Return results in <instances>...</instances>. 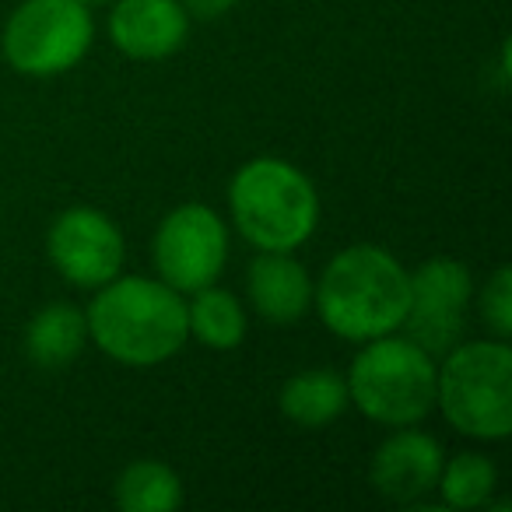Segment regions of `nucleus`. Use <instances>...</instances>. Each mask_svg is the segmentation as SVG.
<instances>
[{
	"label": "nucleus",
	"instance_id": "423d86ee",
	"mask_svg": "<svg viewBox=\"0 0 512 512\" xmlns=\"http://www.w3.org/2000/svg\"><path fill=\"white\" fill-rule=\"evenodd\" d=\"M92 39V8L81 0H22L4 25L0 50L25 78H57L88 57Z\"/></svg>",
	"mask_w": 512,
	"mask_h": 512
},
{
	"label": "nucleus",
	"instance_id": "a211bd4d",
	"mask_svg": "<svg viewBox=\"0 0 512 512\" xmlns=\"http://www.w3.org/2000/svg\"><path fill=\"white\" fill-rule=\"evenodd\" d=\"M477 309H481V320L488 323L491 334L509 341V334H512V271L509 267H498V271L491 274Z\"/></svg>",
	"mask_w": 512,
	"mask_h": 512
},
{
	"label": "nucleus",
	"instance_id": "4468645a",
	"mask_svg": "<svg viewBox=\"0 0 512 512\" xmlns=\"http://www.w3.org/2000/svg\"><path fill=\"white\" fill-rule=\"evenodd\" d=\"M348 383L334 369H306L292 376L278 393V407L285 421L299 428H327L348 407Z\"/></svg>",
	"mask_w": 512,
	"mask_h": 512
},
{
	"label": "nucleus",
	"instance_id": "9d476101",
	"mask_svg": "<svg viewBox=\"0 0 512 512\" xmlns=\"http://www.w3.org/2000/svg\"><path fill=\"white\" fill-rule=\"evenodd\" d=\"M442 446L432 435L418 432V428H397L390 439L379 442L369 463V481L386 502L411 505L421 495L435 488L442 470Z\"/></svg>",
	"mask_w": 512,
	"mask_h": 512
},
{
	"label": "nucleus",
	"instance_id": "ddd939ff",
	"mask_svg": "<svg viewBox=\"0 0 512 512\" xmlns=\"http://www.w3.org/2000/svg\"><path fill=\"white\" fill-rule=\"evenodd\" d=\"M88 344V320L71 302H50L25 327V355L39 369H67Z\"/></svg>",
	"mask_w": 512,
	"mask_h": 512
},
{
	"label": "nucleus",
	"instance_id": "9b49d317",
	"mask_svg": "<svg viewBox=\"0 0 512 512\" xmlns=\"http://www.w3.org/2000/svg\"><path fill=\"white\" fill-rule=\"evenodd\" d=\"M186 36L183 0H116L109 11V39L130 60H165L183 50Z\"/></svg>",
	"mask_w": 512,
	"mask_h": 512
},
{
	"label": "nucleus",
	"instance_id": "1a4fd4ad",
	"mask_svg": "<svg viewBox=\"0 0 512 512\" xmlns=\"http://www.w3.org/2000/svg\"><path fill=\"white\" fill-rule=\"evenodd\" d=\"M46 253L64 281L78 288H102L123 271L127 242L109 214L95 207H71L53 218Z\"/></svg>",
	"mask_w": 512,
	"mask_h": 512
},
{
	"label": "nucleus",
	"instance_id": "f257e3e1",
	"mask_svg": "<svg viewBox=\"0 0 512 512\" xmlns=\"http://www.w3.org/2000/svg\"><path fill=\"white\" fill-rule=\"evenodd\" d=\"M411 302V271L372 242L348 246L323 267L313 285V306L323 327L351 344L376 341L404 327Z\"/></svg>",
	"mask_w": 512,
	"mask_h": 512
},
{
	"label": "nucleus",
	"instance_id": "20e7f679",
	"mask_svg": "<svg viewBox=\"0 0 512 512\" xmlns=\"http://www.w3.org/2000/svg\"><path fill=\"white\" fill-rule=\"evenodd\" d=\"M435 407L456 432L502 442L512 432V348L495 341L453 344L435 372Z\"/></svg>",
	"mask_w": 512,
	"mask_h": 512
},
{
	"label": "nucleus",
	"instance_id": "6e6552de",
	"mask_svg": "<svg viewBox=\"0 0 512 512\" xmlns=\"http://www.w3.org/2000/svg\"><path fill=\"white\" fill-rule=\"evenodd\" d=\"M470 299L474 278L467 267L453 256H432L411 271V302L400 330H407V337L432 358H442L453 344H460Z\"/></svg>",
	"mask_w": 512,
	"mask_h": 512
},
{
	"label": "nucleus",
	"instance_id": "aec40b11",
	"mask_svg": "<svg viewBox=\"0 0 512 512\" xmlns=\"http://www.w3.org/2000/svg\"><path fill=\"white\" fill-rule=\"evenodd\" d=\"M81 4H88V8H92V4H109V0H81Z\"/></svg>",
	"mask_w": 512,
	"mask_h": 512
},
{
	"label": "nucleus",
	"instance_id": "2eb2a0df",
	"mask_svg": "<svg viewBox=\"0 0 512 512\" xmlns=\"http://www.w3.org/2000/svg\"><path fill=\"white\" fill-rule=\"evenodd\" d=\"M186 330L204 348L235 351L246 341V309L225 288H197V292H190V302H186Z\"/></svg>",
	"mask_w": 512,
	"mask_h": 512
},
{
	"label": "nucleus",
	"instance_id": "f8f14e48",
	"mask_svg": "<svg viewBox=\"0 0 512 512\" xmlns=\"http://www.w3.org/2000/svg\"><path fill=\"white\" fill-rule=\"evenodd\" d=\"M246 295L260 320L292 327L313 309V278L292 253L260 249L246 267Z\"/></svg>",
	"mask_w": 512,
	"mask_h": 512
},
{
	"label": "nucleus",
	"instance_id": "dca6fc26",
	"mask_svg": "<svg viewBox=\"0 0 512 512\" xmlns=\"http://www.w3.org/2000/svg\"><path fill=\"white\" fill-rule=\"evenodd\" d=\"M113 498L123 512H172L183 505V481L169 463L134 460L116 477Z\"/></svg>",
	"mask_w": 512,
	"mask_h": 512
},
{
	"label": "nucleus",
	"instance_id": "f03ea898",
	"mask_svg": "<svg viewBox=\"0 0 512 512\" xmlns=\"http://www.w3.org/2000/svg\"><path fill=\"white\" fill-rule=\"evenodd\" d=\"M88 337L106 358L130 369H151L179 355L190 337L186 330V299L165 281L116 274L95 288L85 309Z\"/></svg>",
	"mask_w": 512,
	"mask_h": 512
},
{
	"label": "nucleus",
	"instance_id": "7ed1b4c3",
	"mask_svg": "<svg viewBox=\"0 0 512 512\" xmlns=\"http://www.w3.org/2000/svg\"><path fill=\"white\" fill-rule=\"evenodd\" d=\"M235 232L256 249L292 253L320 225L313 179L285 158H253L228 183Z\"/></svg>",
	"mask_w": 512,
	"mask_h": 512
},
{
	"label": "nucleus",
	"instance_id": "6ab92c4d",
	"mask_svg": "<svg viewBox=\"0 0 512 512\" xmlns=\"http://www.w3.org/2000/svg\"><path fill=\"white\" fill-rule=\"evenodd\" d=\"M239 0H183V8L190 18H221L235 8Z\"/></svg>",
	"mask_w": 512,
	"mask_h": 512
},
{
	"label": "nucleus",
	"instance_id": "0eeeda50",
	"mask_svg": "<svg viewBox=\"0 0 512 512\" xmlns=\"http://www.w3.org/2000/svg\"><path fill=\"white\" fill-rule=\"evenodd\" d=\"M151 256L158 281L176 288L179 295L218 285L228 260V228L214 207L183 204L158 221Z\"/></svg>",
	"mask_w": 512,
	"mask_h": 512
},
{
	"label": "nucleus",
	"instance_id": "f3484780",
	"mask_svg": "<svg viewBox=\"0 0 512 512\" xmlns=\"http://www.w3.org/2000/svg\"><path fill=\"white\" fill-rule=\"evenodd\" d=\"M498 488V470L481 453H456L453 460H442L435 491L449 509H481L491 502Z\"/></svg>",
	"mask_w": 512,
	"mask_h": 512
},
{
	"label": "nucleus",
	"instance_id": "39448f33",
	"mask_svg": "<svg viewBox=\"0 0 512 512\" xmlns=\"http://www.w3.org/2000/svg\"><path fill=\"white\" fill-rule=\"evenodd\" d=\"M435 358L411 337L365 341L348 369V400L376 425L411 428L435 411Z\"/></svg>",
	"mask_w": 512,
	"mask_h": 512
}]
</instances>
